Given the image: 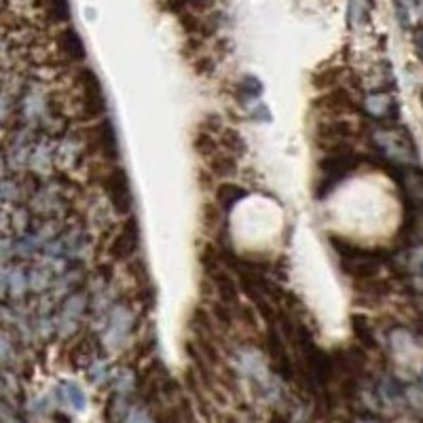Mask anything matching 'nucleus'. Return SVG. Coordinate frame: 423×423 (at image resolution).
Returning a JSON list of instances; mask_svg holds the SVG:
<instances>
[{"mask_svg": "<svg viewBox=\"0 0 423 423\" xmlns=\"http://www.w3.org/2000/svg\"><path fill=\"white\" fill-rule=\"evenodd\" d=\"M330 244L339 256L343 273L353 279H372L379 271V254L372 248L360 246L351 239L330 235Z\"/></svg>", "mask_w": 423, "mask_h": 423, "instance_id": "nucleus-1", "label": "nucleus"}, {"mask_svg": "<svg viewBox=\"0 0 423 423\" xmlns=\"http://www.w3.org/2000/svg\"><path fill=\"white\" fill-rule=\"evenodd\" d=\"M360 165V157L349 149H332L326 151V155L317 163V182H315V195L326 197L330 195L351 172H355Z\"/></svg>", "mask_w": 423, "mask_h": 423, "instance_id": "nucleus-2", "label": "nucleus"}, {"mask_svg": "<svg viewBox=\"0 0 423 423\" xmlns=\"http://www.w3.org/2000/svg\"><path fill=\"white\" fill-rule=\"evenodd\" d=\"M372 144L385 159H389L393 163H417V149H415L408 132L398 125L374 130Z\"/></svg>", "mask_w": 423, "mask_h": 423, "instance_id": "nucleus-3", "label": "nucleus"}, {"mask_svg": "<svg viewBox=\"0 0 423 423\" xmlns=\"http://www.w3.org/2000/svg\"><path fill=\"white\" fill-rule=\"evenodd\" d=\"M102 189L119 214H130L134 208V193L130 184V176L123 168H111L102 178Z\"/></svg>", "mask_w": 423, "mask_h": 423, "instance_id": "nucleus-4", "label": "nucleus"}, {"mask_svg": "<svg viewBox=\"0 0 423 423\" xmlns=\"http://www.w3.org/2000/svg\"><path fill=\"white\" fill-rule=\"evenodd\" d=\"M138 246H140V227H138V220L136 218H127L119 227L117 235L113 237V241L108 246V254L115 260H127V258H132L136 254Z\"/></svg>", "mask_w": 423, "mask_h": 423, "instance_id": "nucleus-5", "label": "nucleus"}, {"mask_svg": "<svg viewBox=\"0 0 423 423\" xmlns=\"http://www.w3.org/2000/svg\"><path fill=\"white\" fill-rule=\"evenodd\" d=\"M362 111L366 113L368 119L383 123V121H391L398 117V102L387 91H372L364 98Z\"/></svg>", "mask_w": 423, "mask_h": 423, "instance_id": "nucleus-6", "label": "nucleus"}, {"mask_svg": "<svg viewBox=\"0 0 423 423\" xmlns=\"http://www.w3.org/2000/svg\"><path fill=\"white\" fill-rule=\"evenodd\" d=\"M317 108L330 117H343V115H349V113H355L358 111V104L353 100V96L343 89V87H334L330 89L328 94H324L317 102Z\"/></svg>", "mask_w": 423, "mask_h": 423, "instance_id": "nucleus-7", "label": "nucleus"}, {"mask_svg": "<svg viewBox=\"0 0 423 423\" xmlns=\"http://www.w3.org/2000/svg\"><path fill=\"white\" fill-rule=\"evenodd\" d=\"M58 47L70 62H83L85 60V53H87L85 51V43H83L81 34L75 28H66V30L60 32Z\"/></svg>", "mask_w": 423, "mask_h": 423, "instance_id": "nucleus-8", "label": "nucleus"}, {"mask_svg": "<svg viewBox=\"0 0 423 423\" xmlns=\"http://www.w3.org/2000/svg\"><path fill=\"white\" fill-rule=\"evenodd\" d=\"M248 197V191L241 187V184H235V182H222L218 189H216V206L229 214L239 201H244Z\"/></svg>", "mask_w": 423, "mask_h": 423, "instance_id": "nucleus-9", "label": "nucleus"}, {"mask_svg": "<svg viewBox=\"0 0 423 423\" xmlns=\"http://www.w3.org/2000/svg\"><path fill=\"white\" fill-rule=\"evenodd\" d=\"M218 142H220V151H225V153H229L233 157H241L246 153V140L237 130L225 127L218 134Z\"/></svg>", "mask_w": 423, "mask_h": 423, "instance_id": "nucleus-10", "label": "nucleus"}, {"mask_svg": "<svg viewBox=\"0 0 423 423\" xmlns=\"http://www.w3.org/2000/svg\"><path fill=\"white\" fill-rule=\"evenodd\" d=\"M208 168H210V172H212L214 176L227 178V176H231V174L237 172V157H233V155L220 151V153H216L214 157L208 159Z\"/></svg>", "mask_w": 423, "mask_h": 423, "instance_id": "nucleus-11", "label": "nucleus"}, {"mask_svg": "<svg viewBox=\"0 0 423 423\" xmlns=\"http://www.w3.org/2000/svg\"><path fill=\"white\" fill-rule=\"evenodd\" d=\"M60 398H62L64 404L70 406L72 410H83V408L87 406L85 391L81 389V385H77V383H72V381L62 383V387H60Z\"/></svg>", "mask_w": 423, "mask_h": 423, "instance_id": "nucleus-12", "label": "nucleus"}, {"mask_svg": "<svg viewBox=\"0 0 423 423\" xmlns=\"http://www.w3.org/2000/svg\"><path fill=\"white\" fill-rule=\"evenodd\" d=\"M400 184H402L406 197H408L412 203H421V201H423V174H421V172H412V170L404 172Z\"/></svg>", "mask_w": 423, "mask_h": 423, "instance_id": "nucleus-13", "label": "nucleus"}, {"mask_svg": "<svg viewBox=\"0 0 423 423\" xmlns=\"http://www.w3.org/2000/svg\"><path fill=\"white\" fill-rule=\"evenodd\" d=\"M237 96L241 102H252V100H258L260 94H263V83L252 77V75H246L239 83H237Z\"/></svg>", "mask_w": 423, "mask_h": 423, "instance_id": "nucleus-14", "label": "nucleus"}, {"mask_svg": "<svg viewBox=\"0 0 423 423\" xmlns=\"http://www.w3.org/2000/svg\"><path fill=\"white\" fill-rule=\"evenodd\" d=\"M353 332L358 334V339H360L362 345H366V347H374V345H377L374 334H372V328L366 326V317L353 315Z\"/></svg>", "mask_w": 423, "mask_h": 423, "instance_id": "nucleus-15", "label": "nucleus"}, {"mask_svg": "<svg viewBox=\"0 0 423 423\" xmlns=\"http://www.w3.org/2000/svg\"><path fill=\"white\" fill-rule=\"evenodd\" d=\"M47 13L53 22H66L70 18L68 0H47Z\"/></svg>", "mask_w": 423, "mask_h": 423, "instance_id": "nucleus-16", "label": "nucleus"}, {"mask_svg": "<svg viewBox=\"0 0 423 423\" xmlns=\"http://www.w3.org/2000/svg\"><path fill=\"white\" fill-rule=\"evenodd\" d=\"M187 7L191 13H208L214 7V0H187Z\"/></svg>", "mask_w": 423, "mask_h": 423, "instance_id": "nucleus-17", "label": "nucleus"}, {"mask_svg": "<svg viewBox=\"0 0 423 423\" xmlns=\"http://www.w3.org/2000/svg\"><path fill=\"white\" fill-rule=\"evenodd\" d=\"M412 43H415V51L419 56V60L423 62V26H419L412 34Z\"/></svg>", "mask_w": 423, "mask_h": 423, "instance_id": "nucleus-18", "label": "nucleus"}, {"mask_svg": "<svg viewBox=\"0 0 423 423\" xmlns=\"http://www.w3.org/2000/svg\"><path fill=\"white\" fill-rule=\"evenodd\" d=\"M127 423H153L144 412H140V410H136V412H132L130 415V419H127Z\"/></svg>", "mask_w": 423, "mask_h": 423, "instance_id": "nucleus-19", "label": "nucleus"}, {"mask_svg": "<svg viewBox=\"0 0 423 423\" xmlns=\"http://www.w3.org/2000/svg\"><path fill=\"white\" fill-rule=\"evenodd\" d=\"M415 284H417L419 290H423V271H419V273L415 275Z\"/></svg>", "mask_w": 423, "mask_h": 423, "instance_id": "nucleus-20", "label": "nucleus"}, {"mask_svg": "<svg viewBox=\"0 0 423 423\" xmlns=\"http://www.w3.org/2000/svg\"><path fill=\"white\" fill-rule=\"evenodd\" d=\"M358 423H377V421H372V419H360Z\"/></svg>", "mask_w": 423, "mask_h": 423, "instance_id": "nucleus-21", "label": "nucleus"}, {"mask_svg": "<svg viewBox=\"0 0 423 423\" xmlns=\"http://www.w3.org/2000/svg\"><path fill=\"white\" fill-rule=\"evenodd\" d=\"M421 106H423V91H421Z\"/></svg>", "mask_w": 423, "mask_h": 423, "instance_id": "nucleus-22", "label": "nucleus"}, {"mask_svg": "<svg viewBox=\"0 0 423 423\" xmlns=\"http://www.w3.org/2000/svg\"><path fill=\"white\" fill-rule=\"evenodd\" d=\"M421 385H423V372H421Z\"/></svg>", "mask_w": 423, "mask_h": 423, "instance_id": "nucleus-23", "label": "nucleus"}]
</instances>
